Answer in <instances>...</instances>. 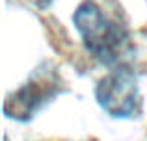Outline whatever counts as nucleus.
Instances as JSON below:
<instances>
[{"label":"nucleus","instance_id":"1","mask_svg":"<svg viewBox=\"0 0 147 141\" xmlns=\"http://www.w3.org/2000/svg\"><path fill=\"white\" fill-rule=\"evenodd\" d=\"M73 24L86 48L104 65L119 63L129 50V32L112 21L91 0L82 2L73 15Z\"/></svg>","mask_w":147,"mask_h":141},{"label":"nucleus","instance_id":"3","mask_svg":"<svg viewBox=\"0 0 147 141\" xmlns=\"http://www.w3.org/2000/svg\"><path fill=\"white\" fill-rule=\"evenodd\" d=\"M58 86L60 84L52 71H37L24 87H21L17 93L7 97L4 112L11 119H28L36 110H39L47 102V98L56 93Z\"/></svg>","mask_w":147,"mask_h":141},{"label":"nucleus","instance_id":"2","mask_svg":"<svg viewBox=\"0 0 147 141\" xmlns=\"http://www.w3.org/2000/svg\"><path fill=\"white\" fill-rule=\"evenodd\" d=\"M95 95L100 108L112 117H132L140 106L136 74L125 65L108 72L99 82Z\"/></svg>","mask_w":147,"mask_h":141}]
</instances>
